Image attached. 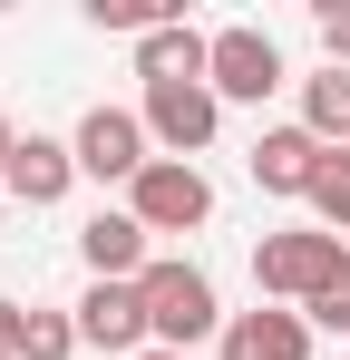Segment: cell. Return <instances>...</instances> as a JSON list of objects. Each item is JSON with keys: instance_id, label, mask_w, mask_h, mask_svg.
Returning a JSON list of instances; mask_svg holds the SVG:
<instances>
[{"instance_id": "obj_1", "label": "cell", "mask_w": 350, "mask_h": 360, "mask_svg": "<svg viewBox=\"0 0 350 360\" xmlns=\"http://www.w3.org/2000/svg\"><path fill=\"white\" fill-rule=\"evenodd\" d=\"M253 283L273 302H302V311H321V302H350V243L341 234H263L253 243Z\"/></svg>"}, {"instance_id": "obj_2", "label": "cell", "mask_w": 350, "mask_h": 360, "mask_svg": "<svg viewBox=\"0 0 350 360\" xmlns=\"http://www.w3.org/2000/svg\"><path fill=\"white\" fill-rule=\"evenodd\" d=\"M136 302H146V331H156V351H195L205 331L224 341L214 283H205L195 263H146V273H136Z\"/></svg>"}, {"instance_id": "obj_3", "label": "cell", "mask_w": 350, "mask_h": 360, "mask_svg": "<svg viewBox=\"0 0 350 360\" xmlns=\"http://www.w3.org/2000/svg\"><path fill=\"white\" fill-rule=\"evenodd\" d=\"M127 214H136L146 234H195V224L214 214V185H205V166H185V156H156L146 176L127 185Z\"/></svg>"}, {"instance_id": "obj_4", "label": "cell", "mask_w": 350, "mask_h": 360, "mask_svg": "<svg viewBox=\"0 0 350 360\" xmlns=\"http://www.w3.org/2000/svg\"><path fill=\"white\" fill-rule=\"evenodd\" d=\"M68 146H78V176H98V185H136L146 166H156V156H146L156 136H146V117H136V108H88Z\"/></svg>"}, {"instance_id": "obj_5", "label": "cell", "mask_w": 350, "mask_h": 360, "mask_svg": "<svg viewBox=\"0 0 350 360\" xmlns=\"http://www.w3.org/2000/svg\"><path fill=\"white\" fill-rule=\"evenodd\" d=\"M205 88L233 98V108H263V98L283 88V49H273V30H253V20L214 30V68H205Z\"/></svg>"}, {"instance_id": "obj_6", "label": "cell", "mask_w": 350, "mask_h": 360, "mask_svg": "<svg viewBox=\"0 0 350 360\" xmlns=\"http://www.w3.org/2000/svg\"><path fill=\"white\" fill-rule=\"evenodd\" d=\"M136 117H146V136H156L166 156L195 166V156L214 146V127H224V98H214L205 78H175V88H146V108H136Z\"/></svg>"}, {"instance_id": "obj_7", "label": "cell", "mask_w": 350, "mask_h": 360, "mask_svg": "<svg viewBox=\"0 0 350 360\" xmlns=\"http://www.w3.org/2000/svg\"><path fill=\"white\" fill-rule=\"evenodd\" d=\"M243 166H253L263 195H302V205H311V185H321V166H331V146H321L311 127H263Z\"/></svg>"}, {"instance_id": "obj_8", "label": "cell", "mask_w": 350, "mask_h": 360, "mask_svg": "<svg viewBox=\"0 0 350 360\" xmlns=\"http://www.w3.org/2000/svg\"><path fill=\"white\" fill-rule=\"evenodd\" d=\"M78 341H88V351H117V360L156 351V331H146V302H136V283H88V292H78Z\"/></svg>"}, {"instance_id": "obj_9", "label": "cell", "mask_w": 350, "mask_h": 360, "mask_svg": "<svg viewBox=\"0 0 350 360\" xmlns=\"http://www.w3.org/2000/svg\"><path fill=\"white\" fill-rule=\"evenodd\" d=\"M68 185H78V146H58V136L30 127V136H20V156H10V176H0V195H20L30 214H49Z\"/></svg>"}, {"instance_id": "obj_10", "label": "cell", "mask_w": 350, "mask_h": 360, "mask_svg": "<svg viewBox=\"0 0 350 360\" xmlns=\"http://www.w3.org/2000/svg\"><path fill=\"white\" fill-rule=\"evenodd\" d=\"M78 263H88V283H136L156 253H146V224L136 214H88L78 224Z\"/></svg>"}, {"instance_id": "obj_11", "label": "cell", "mask_w": 350, "mask_h": 360, "mask_svg": "<svg viewBox=\"0 0 350 360\" xmlns=\"http://www.w3.org/2000/svg\"><path fill=\"white\" fill-rule=\"evenodd\" d=\"M205 68H214V39H205L195 20H166V30H146V39H136V78H146V88L205 78Z\"/></svg>"}, {"instance_id": "obj_12", "label": "cell", "mask_w": 350, "mask_h": 360, "mask_svg": "<svg viewBox=\"0 0 350 360\" xmlns=\"http://www.w3.org/2000/svg\"><path fill=\"white\" fill-rule=\"evenodd\" d=\"M224 360H311V321L302 311H233Z\"/></svg>"}, {"instance_id": "obj_13", "label": "cell", "mask_w": 350, "mask_h": 360, "mask_svg": "<svg viewBox=\"0 0 350 360\" xmlns=\"http://www.w3.org/2000/svg\"><path fill=\"white\" fill-rule=\"evenodd\" d=\"M302 127H311L321 146H350V68H321V78H302Z\"/></svg>"}, {"instance_id": "obj_14", "label": "cell", "mask_w": 350, "mask_h": 360, "mask_svg": "<svg viewBox=\"0 0 350 360\" xmlns=\"http://www.w3.org/2000/svg\"><path fill=\"white\" fill-rule=\"evenodd\" d=\"M68 351H88V341H78V311H30L20 360H68Z\"/></svg>"}, {"instance_id": "obj_15", "label": "cell", "mask_w": 350, "mask_h": 360, "mask_svg": "<svg viewBox=\"0 0 350 360\" xmlns=\"http://www.w3.org/2000/svg\"><path fill=\"white\" fill-rule=\"evenodd\" d=\"M311 214H321V234H350V146H331V166L311 185Z\"/></svg>"}, {"instance_id": "obj_16", "label": "cell", "mask_w": 350, "mask_h": 360, "mask_svg": "<svg viewBox=\"0 0 350 360\" xmlns=\"http://www.w3.org/2000/svg\"><path fill=\"white\" fill-rule=\"evenodd\" d=\"M321 49L331 68H350V0H321Z\"/></svg>"}, {"instance_id": "obj_17", "label": "cell", "mask_w": 350, "mask_h": 360, "mask_svg": "<svg viewBox=\"0 0 350 360\" xmlns=\"http://www.w3.org/2000/svg\"><path fill=\"white\" fill-rule=\"evenodd\" d=\"M20 331H30V311H20V302H0V360H20Z\"/></svg>"}, {"instance_id": "obj_18", "label": "cell", "mask_w": 350, "mask_h": 360, "mask_svg": "<svg viewBox=\"0 0 350 360\" xmlns=\"http://www.w3.org/2000/svg\"><path fill=\"white\" fill-rule=\"evenodd\" d=\"M10 156H20V127H10V117H0V176H10Z\"/></svg>"}, {"instance_id": "obj_19", "label": "cell", "mask_w": 350, "mask_h": 360, "mask_svg": "<svg viewBox=\"0 0 350 360\" xmlns=\"http://www.w3.org/2000/svg\"><path fill=\"white\" fill-rule=\"evenodd\" d=\"M136 360H185V351H136Z\"/></svg>"}]
</instances>
